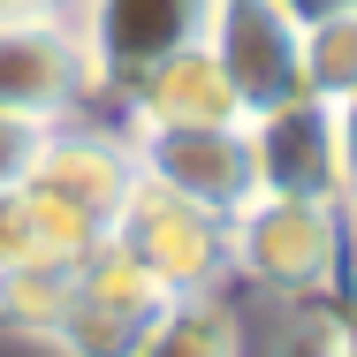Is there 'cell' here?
I'll list each match as a JSON object with an SVG mask.
<instances>
[{
	"label": "cell",
	"instance_id": "6da1fadb",
	"mask_svg": "<svg viewBox=\"0 0 357 357\" xmlns=\"http://www.w3.org/2000/svg\"><path fill=\"white\" fill-rule=\"evenodd\" d=\"M350 266V220L342 198H274L259 190L251 206L228 213V274L274 289V296H327Z\"/></svg>",
	"mask_w": 357,
	"mask_h": 357
},
{
	"label": "cell",
	"instance_id": "7a4b0ae2",
	"mask_svg": "<svg viewBox=\"0 0 357 357\" xmlns=\"http://www.w3.org/2000/svg\"><path fill=\"white\" fill-rule=\"evenodd\" d=\"M107 243L167 304L175 296H213L228 282V220L206 213V206H190V198H175V190H160V183H144V175L130 183V198L114 206Z\"/></svg>",
	"mask_w": 357,
	"mask_h": 357
},
{
	"label": "cell",
	"instance_id": "3957f363",
	"mask_svg": "<svg viewBox=\"0 0 357 357\" xmlns=\"http://www.w3.org/2000/svg\"><path fill=\"white\" fill-rule=\"evenodd\" d=\"M122 144H130V167L144 183H160L220 220L259 198V160H251L243 122H130Z\"/></svg>",
	"mask_w": 357,
	"mask_h": 357
},
{
	"label": "cell",
	"instance_id": "277c9868",
	"mask_svg": "<svg viewBox=\"0 0 357 357\" xmlns=\"http://www.w3.org/2000/svg\"><path fill=\"white\" fill-rule=\"evenodd\" d=\"M91 54L76 38L69 8H38V15H0V114L23 122H69L91 99Z\"/></svg>",
	"mask_w": 357,
	"mask_h": 357
},
{
	"label": "cell",
	"instance_id": "5b68a950",
	"mask_svg": "<svg viewBox=\"0 0 357 357\" xmlns=\"http://www.w3.org/2000/svg\"><path fill=\"white\" fill-rule=\"evenodd\" d=\"M160 304H167V296L99 236V243L76 259L69 304H61V319L46 327V342H54L61 357H137L144 327L160 319Z\"/></svg>",
	"mask_w": 357,
	"mask_h": 357
},
{
	"label": "cell",
	"instance_id": "8992f818",
	"mask_svg": "<svg viewBox=\"0 0 357 357\" xmlns=\"http://www.w3.org/2000/svg\"><path fill=\"white\" fill-rule=\"evenodd\" d=\"M220 0H69V23L91 54V84L122 91L137 69H152L175 46H198L213 31Z\"/></svg>",
	"mask_w": 357,
	"mask_h": 357
},
{
	"label": "cell",
	"instance_id": "52a82bcc",
	"mask_svg": "<svg viewBox=\"0 0 357 357\" xmlns=\"http://www.w3.org/2000/svg\"><path fill=\"white\" fill-rule=\"evenodd\" d=\"M206 46H213L228 91L243 99V122L304 99V23L282 0H220Z\"/></svg>",
	"mask_w": 357,
	"mask_h": 357
},
{
	"label": "cell",
	"instance_id": "ba28073f",
	"mask_svg": "<svg viewBox=\"0 0 357 357\" xmlns=\"http://www.w3.org/2000/svg\"><path fill=\"white\" fill-rule=\"evenodd\" d=\"M251 130V160H259V190L274 198H342V144H335V107L327 99H289L243 122Z\"/></svg>",
	"mask_w": 357,
	"mask_h": 357
},
{
	"label": "cell",
	"instance_id": "9c48e42d",
	"mask_svg": "<svg viewBox=\"0 0 357 357\" xmlns=\"http://www.w3.org/2000/svg\"><path fill=\"white\" fill-rule=\"evenodd\" d=\"M23 183H31V190H46L54 206L84 213L91 228H99V236H107V220H114V206L130 198L137 167H130V144H122V137H99V130H76V122H54Z\"/></svg>",
	"mask_w": 357,
	"mask_h": 357
},
{
	"label": "cell",
	"instance_id": "30bf717a",
	"mask_svg": "<svg viewBox=\"0 0 357 357\" xmlns=\"http://www.w3.org/2000/svg\"><path fill=\"white\" fill-rule=\"evenodd\" d=\"M114 99L130 107V122H243V99L228 91V76H220L206 38L160 54V61L137 69Z\"/></svg>",
	"mask_w": 357,
	"mask_h": 357
},
{
	"label": "cell",
	"instance_id": "8fae6325",
	"mask_svg": "<svg viewBox=\"0 0 357 357\" xmlns=\"http://www.w3.org/2000/svg\"><path fill=\"white\" fill-rule=\"evenodd\" d=\"M137 357H243V327L228 312V296H175L160 304V319L144 327Z\"/></svg>",
	"mask_w": 357,
	"mask_h": 357
},
{
	"label": "cell",
	"instance_id": "7c38bea8",
	"mask_svg": "<svg viewBox=\"0 0 357 357\" xmlns=\"http://www.w3.org/2000/svg\"><path fill=\"white\" fill-rule=\"evenodd\" d=\"M69 282H76V259H69V266H54V259H23V266H8V274H0V327L46 342V327H54L61 304H69Z\"/></svg>",
	"mask_w": 357,
	"mask_h": 357
},
{
	"label": "cell",
	"instance_id": "4fadbf2b",
	"mask_svg": "<svg viewBox=\"0 0 357 357\" xmlns=\"http://www.w3.org/2000/svg\"><path fill=\"white\" fill-rule=\"evenodd\" d=\"M304 91L327 99V107H342L357 91V8L304 23Z\"/></svg>",
	"mask_w": 357,
	"mask_h": 357
},
{
	"label": "cell",
	"instance_id": "5bb4252c",
	"mask_svg": "<svg viewBox=\"0 0 357 357\" xmlns=\"http://www.w3.org/2000/svg\"><path fill=\"white\" fill-rule=\"evenodd\" d=\"M38 144H46V122H23V114H0V190H15V183L31 175Z\"/></svg>",
	"mask_w": 357,
	"mask_h": 357
},
{
	"label": "cell",
	"instance_id": "9a60e30c",
	"mask_svg": "<svg viewBox=\"0 0 357 357\" xmlns=\"http://www.w3.org/2000/svg\"><path fill=\"white\" fill-rule=\"evenodd\" d=\"M335 144H342V175L357 183V91L335 107Z\"/></svg>",
	"mask_w": 357,
	"mask_h": 357
},
{
	"label": "cell",
	"instance_id": "2e32d148",
	"mask_svg": "<svg viewBox=\"0 0 357 357\" xmlns=\"http://www.w3.org/2000/svg\"><path fill=\"white\" fill-rule=\"evenodd\" d=\"M23 259V243H15V190H0V274Z\"/></svg>",
	"mask_w": 357,
	"mask_h": 357
},
{
	"label": "cell",
	"instance_id": "e0dca14e",
	"mask_svg": "<svg viewBox=\"0 0 357 357\" xmlns=\"http://www.w3.org/2000/svg\"><path fill=\"white\" fill-rule=\"evenodd\" d=\"M296 23H319V15H335V8H357V0H282Z\"/></svg>",
	"mask_w": 357,
	"mask_h": 357
},
{
	"label": "cell",
	"instance_id": "ac0fdd59",
	"mask_svg": "<svg viewBox=\"0 0 357 357\" xmlns=\"http://www.w3.org/2000/svg\"><path fill=\"white\" fill-rule=\"evenodd\" d=\"M38 8H69V0H0V15H38Z\"/></svg>",
	"mask_w": 357,
	"mask_h": 357
},
{
	"label": "cell",
	"instance_id": "d6986e66",
	"mask_svg": "<svg viewBox=\"0 0 357 357\" xmlns=\"http://www.w3.org/2000/svg\"><path fill=\"white\" fill-rule=\"evenodd\" d=\"M342 357H357V304H350V327H342Z\"/></svg>",
	"mask_w": 357,
	"mask_h": 357
},
{
	"label": "cell",
	"instance_id": "ffe728a7",
	"mask_svg": "<svg viewBox=\"0 0 357 357\" xmlns=\"http://www.w3.org/2000/svg\"><path fill=\"white\" fill-rule=\"evenodd\" d=\"M342 220H350V228H357V183H350V190H342Z\"/></svg>",
	"mask_w": 357,
	"mask_h": 357
}]
</instances>
